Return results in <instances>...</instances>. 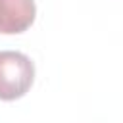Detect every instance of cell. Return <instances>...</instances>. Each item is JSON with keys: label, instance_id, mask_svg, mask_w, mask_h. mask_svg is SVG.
I'll list each match as a JSON object with an SVG mask.
<instances>
[{"label": "cell", "instance_id": "obj_1", "mask_svg": "<svg viewBox=\"0 0 123 123\" xmlns=\"http://www.w3.org/2000/svg\"><path fill=\"white\" fill-rule=\"evenodd\" d=\"M35 81V63L17 50H0V100L12 102L29 92Z\"/></svg>", "mask_w": 123, "mask_h": 123}, {"label": "cell", "instance_id": "obj_2", "mask_svg": "<svg viewBox=\"0 0 123 123\" xmlns=\"http://www.w3.org/2000/svg\"><path fill=\"white\" fill-rule=\"evenodd\" d=\"M37 17L35 0H0V33H25Z\"/></svg>", "mask_w": 123, "mask_h": 123}]
</instances>
